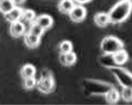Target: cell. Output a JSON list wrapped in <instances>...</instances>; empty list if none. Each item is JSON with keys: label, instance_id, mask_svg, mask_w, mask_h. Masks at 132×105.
I'll list each match as a JSON object with an SVG mask.
<instances>
[{"label": "cell", "instance_id": "6da1fadb", "mask_svg": "<svg viewBox=\"0 0 132 105\" xmlns=\"http://www.w3.org/2000/svg\"><path fill=\"white\" fill-rule=\"evenodd\" d=\"M132 11V5L129 0H121L110 9L108 14L110 24L122 23L127 20Z\"/></svg>", "mask_w": 132, "mask_h": 105}, {"label": "cell", "instance_id": "7a4b0ae2", "mask_svg": "<svg viewBox=\"0 0 132 105\" xmlns=\"http://www.w3.org/2000/svg\"><path fill=\"white\" fill-rule=\"evenodd\" d=\"M124 43L118 37L109 35L104 37L101 41L100 49L102 54L113 55L125 49Z\"/></svg>", "mask_w": 132, "mask_h": 105}, {"label": "cell", "instance_id": "3957f363", "mask_svg": "<svg viewBox=\"0 0 132 105\" xmlns=\"http://www.w3.org/2000/svg\"><path fill=\"white\" fill-rule=\"evenodd\" d=\"M110 73L121 88H132V72L123 66H116L109 69Z\"/></svg>", "mask_w": 132, "mask_h": 105}, {"label": "cell", "instance_id": "277c9868", "mask_svg": "<svg viewBox=\"0 0 132 105\" xmlns=\"http://www.w3.org/2000/svg\"><path fill=\"white\" fill-rule=\"evenodd\" d=\"M36 86L42 93L47 94L52 92L54 89L55 83L51 72L41 75L37 81Z\"/></svg>", "mask_w": 132, "mask_h": 105}, {"label": "cell", "instance_id": "5b68a950", "mask_svg": "<svg viewBox=\"0 0 132 105\" xmlns=\"http://www.w3.org/2000/svg\"><path fill=\"white\" fill-rule=\"evenodd\" d=\"M68 15L72 21L75 23H80L86 18V9L81 4H76Z\"/></svg>", "mask_w": 132, "mask_h": 105}, {"label": "cell", "instance_id": "8992f818", "mask_svg": "<svg viewBox=\"0 0 132 105\" xmlns=\"http://www.w3.org/2000/svg\"><path fill=\"white\" fill-rule=\"evenodd\" d=\"M10 34L15 38H19L27 32L25 24L21 21L10 23L9 27Z\"/></svg>", "mask_w": 132, "mask_h": 105}, {"label": "cell", "instance_id": "52a82bcc", "mask_svg": "<svg viewBox=\"0 0 132 105\" xmlns=\"http://www.w3.org/2000/svg\"><path fill=\"white\" fill-rule=\"evenodd\" d=\"M23 11V9L20 7L15 6L9 13L3 15L4 19L10 24L20 21Z\"/></svg>", "mask_w": 132, "mask_h": 105}, {"label": "cell", "instance_id": "ba28073f", "mask_svg": "<svg viewBox=\"0 0 132 105\" xmlns=\"http://www.w3.org/2000/svg\"><path fill=\"white\" fill-rule=\"evenodd\" d=\"M34 22L46 31L52 27L53 21L52 18L49 15L43 14L36 17Z\"/></svg>", "mask_w": 132, "mask_h": 105}, {"label": "cell", "instance_id": "9c48e42d", "mask_svg": "<svg viewBox=\"0 0 132 105\" xmlns=\"http://www.w3.org/2000/svg\"><path fill=\"white\" fill-rule=\"evenodd\" d=\"M24 36V40L26 45L30 49H35L40 44V37L34 35L29 32L25 33Z\"/></svg>", "mask_w": 132, "mask_h": 105}, {"label": "cell", "instance_id": "30bf717a", "mask_svg": "<svg viewBox=\"0 0 132 105\" xmlns=\"http://www.w3.org/2000/svg\"><path fill=\"white\" fill-rule=\"evenodd\" d=\"M113 56L117 66H123L130 59L129 54L125 49L119 51Z\"/></svg>", "mask_w": 132, "mask_h": 105}, {"label": "cell", "instance_id": "8fae6325", "mask_svg": "<svg viewBox=\"0 0 132 105\" xmlns=\"http://www.w3.org/2000/svg\"><path fill=\"white\" fill-rule=\"evenodd\" d=\"M95 23L98 27L104 28L110 24L109 17L108 13H98L94 16Z\"/></svg>", "mask_w": 132, "mask_h": 105}, {"label": "cell", "instance_id": "7c38bea8", "mask_svg": "<svg viewBox=\"0 0 132 105\" xmlns=\"http://www.w3.org/2000/svg\"><path fill=\"white\" fill-rule=\"evenodd\" d=\"M104 97L106 102L110 104H116L120 100L119 91L115 87L108 92Z\"/></svg>", "mask_w": 132, "mask_h": 105}, {"label": "cell", "instance_id": "4fadbf2b", "mask_svg": "<svg viewBox=\"0 0 132 105\" xmlns=\"http://www.w3.org/2000/svg\"><path fill=\"white\" fill-rule=\"evenodd\" d=\"M75 5L74 0H61L58 7L61 13L69 14Z\"/></svg>", "mask_w": 132, "mask_h": 105}, {"label": "cell", "instance_id": "5bb4252c", "mask_svg": "<svg viewBox=\"0 0 132 105\" xmlns=\"http://www.w3.org/2000/svg\"><path fill=\"white\" fill-rule=\"evenodd\" d=\"M36 73V69L31 64H27L22 66L20 70V75L22 79L34 77Z\"/></svg>", "mask_w": 132, "mask_h": 105}, {"label": "cell", "instance_id": "9a60e30c", "mask_svg": "<svg viewBox=\"0 0 132 105\" xmlns=\"http://www.w3.org/2000/svg\"><path fill=\"white\" fill-rule=\"evenodd\" d=\"M100 61L102 65L109 70L117 66L113 55L102 54Z\"/></svg>", "mask_w": 132, "mask_h": 105}, {"label": "cell", "instance_id": "2e32d148", "mask_svg": "<svg viewBox=\"0 0 132 105\" xmlns=\"http://www.w3.org/2000/svg\"><path fill=\"white\" fill-rule=\"evenodd\" d=\"M119 91L120 100L124 102H132V88H121Z\"/></svg>", "mask_w": 132, "mask_h": 105}, {"label": "cell", "instance_id": "e0dca14e", "mask_svg": "<svg viewBox=\"0 0 132 105\" xmlns=\"http://www.w3.org/2000/svg\"><path fill=\"white\" fill-rule=\"evenodd\" d=\"M36 14L33 10L30 9H23L22 17L21 21L23 23L31 24L35 21Z\"/></svg>", "mask_w": 132, "mask_h": 105}, {"label": "cell", "instance_id": "ac0fdd59", "mask_svg": "<svg viewBox=\"0 0 132 105\" xmlns=\"http://www.w3.org/2000/svg\"><path fill=\"white\" fill-rule=\"evenodd\" d=\"M15 6L12 0H0V13L3 15L9 13Z\"/></svg>", "mask_w": 132, "mask_h": 105}, {"label": "cell", "instance_id": "d6986e66", "mask_svg": "<svg viewBox=\"0 0 132 105\" xmlns=\"http://www.w3.org/2000/svg\"><path fill=\"white\" fill-rule=\"evenodd\" d=\"M45 31H46L39 25L34 22L30 25L27 32L41 37L44 34Z\"/></svg>", "mask_w": 132, "mask_h": 105}, {"label": "cell", "instance_id": "ffe728a7", "mask_svg": "<svg viewBox=\"0 0 132 105\" xmlns=\"http://www.w3.org/2000/svg\"><path fill=\"white\" fill-rule=\"evenodd\" d=\"M60 53L66 54L73 51V45L69 41L65 40L60 43L59 46Z\"/></svg>", "mask_w": 132, "mask_h": 105}, {"label": "cell", "instance_id": "44dd1931", "mask_svg": "<svg viewBox=\"0 0 132 105\" xmlns=\"http://www.w3.org/2000/svg\"><path fill=\"white\" fill-rule=\"evenodd\" d=\"M65 66H70L75 64L77 61V56L75 53L72 51L64 54Z\"/></svg>", "mask_w": 132, "mask_h": 105}, {"label": "cell", "instance_id": "7402d4cb", "mask_svg": "<svg viewBox=\"0 0 132 105\" xmlns=\"http://www.w3.org/2000/svg\"><path fill=\"white\" fill-rule=\"evenodd\" d=\"M23 86L25 89L30 90L37 85V80L35 77L23 79Z\"/></svg>", "mask_w": 132, "mask_h": 105}, {"label": "cell", "instance_id": "603a6c76", "mask_svg": "<svg viewBox=\"0 0 132 105\" xmlns=\"http://www.w3.org/2000/svg\"><path fill=\"white\" fill-rule=\"evenodd\" d=\"M12 1H13L15 6L18 7H20V6L24 3L26 1V0H12Z\"/></svg>", "mask_w": 132, "mask_h": 105}, {"label": "cell", "instance_id": "cb8c5ba5", "mask_svg": "<svg viewBox=\"0 0 132 105\" xmlns=\"http://www.w3.org/2000/svg\"><path fill=\"white\" fill-rule=\"evenodd\" d=\"M74 1L75 3H77L78 4L82 5L83 4L89 3L92 0H74Z\"/></svg>", "mask_w": 132, "mask_h": 105}, {"label": "cell", "instance_id": "d4e9b609", "mask_svg": "<svg viewBox=\"0 0 132 105\" xmlns=\"http://www.w3.org/2000/svg\"><path fill=\"white\" fill-rule=\"evenodd\" d=\"M129 1L130 3V4H132V0H129Z\"/></svg>", "mask_w": 132, "mask_h": 105}]
</instances>
